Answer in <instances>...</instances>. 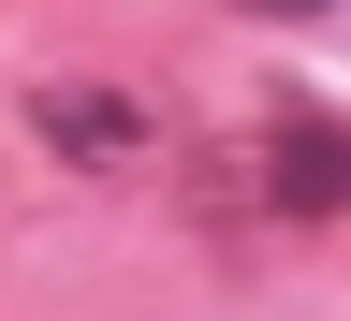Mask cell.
<instances>
[{"mask_svg":"<svg viewBox=\"0 0 351 321\" xmlns=\"http://www.w3.org/2000/svg\"><path fill=\"white\" fill-rule=\"evenodd\" d=\"M234 161L263 175V205H278V219H351V131H337V117L293 103V117H263Z\"/></svg>","mask_w":351,"mask_h":321,"instance_id":"obj_1","label":"cell"},{"mask_svg":"<svg viewBox=\"0 0 351 321\" xmlns=\"http://www.w3.org/2000/svg\"><path fill=\"white\" fill-rule=\"evenodd\" d=\"M44 146L59 161H147V117L117 88H44Z\"/></svg>","mask_w":351,"mask_h":321,"instance_id":"obj_2","label":"cell"},{"mask_svg":"<svg viewBox=\"0 0 351 321\" xmlns=\"http://www.w3.org/2000/svg\"><path fill=\"white\" fill-rule=\"evenodd\" d=\"M278 15H293V0H278Z\"/></svg>","mask_w":351,"mask_h":321,"instance_id":"obj_3","label":"cell"}]
</instances>
